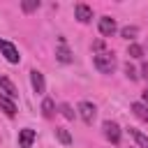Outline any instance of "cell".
I'll list each match as a JSON object with an SVG mask.
<instances>
[{
    "label": "cell",
    "mask_w": 148,
    "mask_h": 148,
    "mask_svg": "<svg viewBox=\"0 0 148 148\" xmlns=\"http://www.w3.org/2000/svg\"><path fill=\"white\" fill-rule=\"evenodd\" d=\"M92 62H95V67H97L102 74H113V69L118 67V60H116V56H113V53H109V51H102V53H97Z\"/></svg>",
    "instance_id": "cell-1"
},
{
    "label": "cell",
    "mask_w": 148,
    "mask_h": 148,
    "mask_svg": "<svg viewBox=\"0 0 148 148\" xmlns=\"http://www.w3.org/2000/svg\"><path fill=\"white\" fill-rule=\"evenodd\" d=\"M79 116H81V120L86 123V125H92V120L97 118V106L92 104V102H79Z\"/></svg>",
    "instance_id": "cell-2"
},
{
    "label": "cell",
    "mask_w": 148,
    "mask_h": 148,
    "mask_svg": "<svg viewBox=\"0 0 148 148\" xmlns=\"http://www.w3.org/2000/svg\"><path fill=\"white\" fill-rule=\"evenodd\" d=\"M0 53H2V56H5V60H7V62H12V65H16V62L21 60L18 49H16L12 42H7V39H0Z\"/></svg>",
    "instance_id": "cell-3"
},
{
    "label": "cell",
    "mask_w": 148,
    "mask_h": 148,
    "mask_svg": "<svg viewBox=\"0 0 148 148\" xmlns=\"http://www.w3.org/2000/svg\"><path fill=\"white\" fill-rule=\"evenodd\" d=\"M102 130H104V136H106L113 146L120 143V127H118V123H113V120H104Z\"/></svg>",
    "instance_id": "cell-4"
},
{
    "label": "cell",
    "mask_w": 148,
    "mask_h": 148,
    "mask_svg": "<svg viewBox=\"0 0 148 148\" xmlns=\"http://www.w3.org/2000/svg\"><path fill=\"white\" fill-rule=\"evenodd\" d=\"M35 130H30V127H23L21 132H18V148H30L32 143H35Z\"/></svg>",
    "instance_id": "cell-5"
},
{
    "label": "cell",
    "mask_w": 148,
    "mask_h": 148,
    "mask_svg": "<svg viewBox=\"0 0 148 148\" xmlns=\"http://www.w3.org/2000/svg\"><path fill=\"white\" fill-rule=\"evenodd\" d=\"M116 30H118V25H116V21H113L111 16H102V18H99V32H102L104 37H111Z\"/></svg>",
    "instance_id": "cell-6"
},
{
    "label": "cell",
    "mask_w": 148,
    "mask_h": 148,
    "mask_svg": "<svg viewBox=\"0 0 148 148\" xmlns=\"http://www.w3.org/2000/svg\"><path fill=\"white\" fill-rule=\"evenodd\" d=\"M30 83H32V88H35V92H37V95H42V92L46 90L44 74H42L39 69H32V72H30Z\"/></svg>",
    "instance_id": "cell-7"
},
{
    "label": "cell",
    "mask_w": 148,
    "mask_h": 148,
    "mask_svg": "<svg viewBox=\"0 0 148 148\" xmlns=\"http://www.w3.org/2000/svg\"><path fill=\"white\" fill-rule=\"evenodd\" d=\"M74 14H76V18H79L81 23H88V21L92 18V9H90L88 5H83V2H79V5L74 7Z\"/></svg>",
    "instance_id": "cell-8"
},
{
    "label": "cell",
    "mask_w": 148,
    "mask_h": 148,
    "mask_svg": "<svg viewBox=\"0 0 148 148\" xmlns=\"http://www.w3.org/2000/svg\"><path fill=\"white\" fill-rule=\"evenodd\" d=\"M0 109L5 111V116H16V104H14V99H9L7 95H2L0 92Z\"/></svg>",
    "instance_id": "cell-9"
},
{
    "label": "cell",
    "mask_w": 148,
    "mask_h": 148,
    "mask_svg": "<svg viewBox=\"0 0 148 148\" xmlns=\"http://www.w3.org/2000/svg\"><path fill=\"white\" fill-rule=\"evenodd\" d=\"M0 88L5 90L2 95H7L9 99H14V97L18 95V90H16V86H14V83H12V81H9L7 76H0Z\"/></svg>",
    "instance_id": "cell-10"
},
{
    "label": "cell",
    "mask_w": 148,
    "mask_h": 148,
    "mask_svg": "<svg viewBox=\"0 0 148 148\" xmlns=\"http://www.w3.org/2000/svg\"><path fill=\"white\" fill-rule=\"evenodd\" d=\"M130 109H132V113H134V116H136L139 120L148 123V106H146L143 102H134V104H132Z\"/></svg>",
    "instance_id": "cell-11"
},
{
    "label": "cell",
    "mask_w": 148,
    "mask_h": 148,
    "mask_svg": "<svg viewBox=\"0 0 148 148\" xmlns=\"http://www.w3.org/2000/svg\"><path fill=\"white\" fill-rule=\"evenodd\" d=\"M56 58H58V60H60V62H65V65H67V62H72V60H74V56H72V51H69V49H67V46H65V44H62V46H60V49H58V51H56Z\"/></svg>",
    "instance_id": "cell-12"
},
{
    "label": "cell",
    "mask_w": 148,
    "mask_h": 148,
    "mask_svg": "<svg viewBox=\"0 0 148 148\" xmlns=\"http://www.w3.org/2000/svg\"><path fill=\"white\" fill-rule=\"evenodd\" d=\"M130 134L134 136V141L139 143V148H148V136H146L143 132H139V130H134V127H130Z\"/></svg>",
    "instance_id": "cell-13"
},
{
    "label": "cell",
    "mask_w": 148,
    "mask_h": 148,
    "mask_svg": "<svg viewBox=\"0 0 148 148\" xmlns=\"http://www.w3.org/2000/svg\"><path fill=\"white\" fill-rule=\"evenodd\" d=\"M56 136H58V141H60L62 146H69V143H72V134H69L65 127H56Z\"/></svg>",
    "instance_id": "cell-14"
},
{
    "label": "cell",
    "mask_w": 148,
    "mask_h": 148,
    "mask_svg": "<svg viewBox=\"0 0 148 148\" xmlns=\"http://www.w3.org/2000/svg\"><path fill=\"white\" fill-rule=\"evenodd\" d=\"M42 113H44L46 118H51V116L56 113V104H53V99H49V97H46V99L42 102Z\"/></svg>",
    "instance_id": "cell-15"
},
{
    "label": "cell",
    "mask_w": 148,
    "mask_h": 148,
    "mask_svg": "<svg viewBox=\"0 0 148 148\" xmlns=\"http://www.w3.org/2000/svg\"><path fill=\"white\" fill-rule=\"evenodd\" d=\"M139 35V28L136 25H125L123 30H120V37H125V39H134Z\"/></svg>",
    "instance_id": "cell-16"
},
{
    "label": "cell",
    "mask_w": 148,
    "mask_h": 148,
    "mask_svg": "<svg viewBox=\"0 0 148 148\" xmlns=\"http://www.w3.org/2000/svg\"><path fill=\"white\" fill-rule=\"evenodd\" d=\"M21 9H23L25 14H30V12L39 9V0H23V2H21Z\"/></svg>",
    "instance_id": "cell-17"
},
{
    "label": "cell",
    "mask_w": 148,
    "mask_h": 148,
    "mask_svg": "<svg viewBox=\"0 0 148 148\" xmlns=\"http://www.w3.org/2000/svg\"><path fill=\"white\" fill-rule=\"evenodd\" d=\"M130 58H143V46H139V44H130Z\"/></svg>",
    "instance_id": "cell-18"
},
{
    "label": "cell",
    "mask_w": 148,
    "mask_h": 148,
    "mask_svg": "<svg viewBox=\"0 0 148 148\" xmlns=\"http://www.w3.org/2000/svg\"><path fill=\"white\" fill-rule=\"evenodd\" d=\"M60 113H62L67 120H74V111H72V106H69V104H60Z\"/></svg>",
    "instance_id": "cell-19"
},
{
    "label": "cell",
    "mask_w": 148,
    "mask_h": 148,
    "mask_svg": "<svg viewBox=\"0 0 148 148\" xmlns=\"http://www.w3.org/2000/svg\"><path fill=\"white\" fill-rule=\"evenodd\" d=\"M125 76H127L130 81H136V76H139V74H136V69H134V67H132L130 62L125 65Z\"/></svg>",
    "instance_id": "cell-20"
},
{
    "label": "cell",
    "mask_w": 148,
    "mask_h": 148,
    "mask_svg": "<svg viewBox=\"0 0 148 148\" xmlns=\"http://www.w3.org/2000/svg\"><path fill=\"white\" fill-rule=\"evenodd\" d=\"M92 49L102 53V51H104V42H102V39H97V42H92Z\"/></svg>",
    "instance_id": "cell-21"
},
{
    "label": "cell",
    "mask_w": 148,
    "mask_h": 148,
    "mask_svg": "<svg viewBox=\"0 0 148 148\" xmlns=\"http://www.w3.org/2000/svg\"><path fill=\"white\" fill-rule=\"evenodd\" d=\"M141 99H143V104H146V106H148V86H146V88H143V92H141Z\"/></svg>",
    "instance_id": "cell-22"
},
{
    "label": "cell",
    "mask_w": 148,
    "mask_h": 148,
    "mask_svg": "<svg viewBox=\"0 0 148 148\" xmlns=\"http://www.w3.org/2000/svg\"><path fill=\"white\" fill-rule=\"evenodd\" d=\"M141 74L148 79V62H143V65H141Z\"/></svg>",
    "instance_id": "cell-23"
}]
</instances>
